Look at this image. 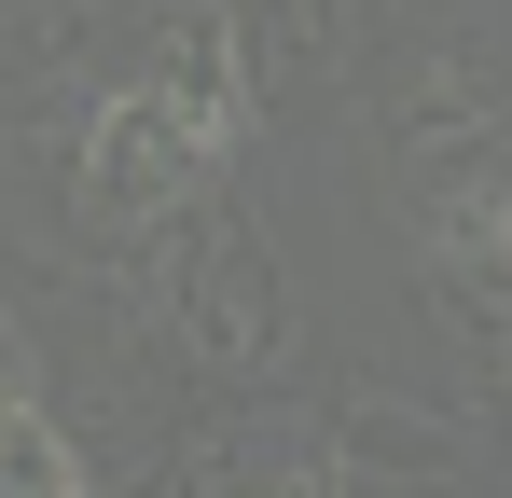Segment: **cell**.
Wrapping results in <instances>:
<instances>
[{"label":"cell","mask_w":512,"mask_h":498,"mask_svg":"<svg viewBox=\"0 0 512 498\" xmlns=\"http://www.w3.org/2000/svg\"><path fill=\"white\" fill-rule=\"evenodd\" d=\"M0 498H84V471H70V443L42 429V415L0 388Z\"/></svg>","instance_id":"cell-1"}]
</instances>
